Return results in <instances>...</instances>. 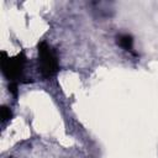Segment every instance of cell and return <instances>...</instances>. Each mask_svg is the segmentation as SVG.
<instances>
[{"mask_svg": "<svg viewBox=\"0 0 158 158\" xmlns=\"http://www.w3.org/2000/svg\"><path fill=\"white\" fill-rule=\"evenodd\" d=\"M40 63L43 77H51L58 69L57 58L52 52V49L46 43H42L40 46Z\"/></svg>", "mask_w": 158, "mask_h": 158, "instance_id": "cell-1", "label": "cell"}, {"mask_svg": "<svg viewBox=\"0 0 158 158\" xmlns=\"http://www.w3.org/2000/svg\"><path fill=\"white\" fill-rule=\"evenodd\" d=\"M23 59H10V58H5L2 59V72L4 74L9 78V79H14L16 77H19L22 72V67H23Z\"/></svg>", "mask_w": 158, "mask_h": 158, "instance_id": "cell-2", "label": "cell"}, {"mask_svg": "<svg viewBox=\"0 0 158 158\" xmlns=\"http://www.w3.org/2000/svg\"><path fill=\"white\" fill-rule=\"evenodd\" d=\"M117 43H118L122 48H125V49H127V51H131V49H132V37L128 36V35H122V36H120V37L117 38Z\"/></svg>", "mask_w": 158, "mask_h": 158, "instance_id": "cell-3", "label": "cell"}, {"mask_svg": "<svg viewBox=\"0 0 158 158\" xmlns=\"http://www.w3.org/2000/svg\"><path fill=\"white\" fill-rule=\"evenodd\" d=\"M10 116H11L10 110L7 107H2L1 109V118L2 120H7V118H10Z\"/></svg>", "mask_w": 158, "mask_h": 158, "instance_id": "cell-4", "label": "cell"}]
</instances>
